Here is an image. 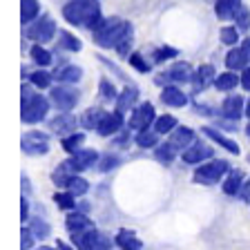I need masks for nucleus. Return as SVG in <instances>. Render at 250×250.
I'll return each instance as SVG.
<instances>
[{
  "label": "nucleus",
  "instance_id": "f257e3e1",
  "mask_svg": "<svg viewBox=\"0 0 250 250\" xmlns=\"http://www.w3.org/2000/svg\"><path fill=\"white\" fill-rule=\"evenodd\" d=\"M62 16L69 25L89 27V29H94L103 21L99 0H69L67 5L62 7Z\"/></svg>",
  "mask_w": 250,
  "mask_h": 250
},
{
  "label": "nucleus",
  "instance_id": "f03ea898",
  "mask_svg": "<svg viewBox=\"0 0 250 250\" xmlns=\"http://www.w3.org/2000/svg\"><path fill=\"white\" fill-rule=\"evenodd\" d=\"M92 31H94V42L105 47V49H109V47L116 49L121 42L132 38V25L121 21V18H103Z\"/></svg>",
  "mask_w": 250,
  "mask_h": 250
},
{
  "label": "nucleus",
  "instance_id": "7ed1b4c3",
  "mask_svg": "<svg viewBox=\"0 0 250 250\" xmlns=\"http://www.w3.org/2000/svg\"><path fill=\"white\" fill-rule=\"evenodd\" d=\"M226 172H228V161H224V159L208 161V163H203L201 167H197L194 181L203 183V186H214V183H219V179H224Z\"/></svg>",
  "mask_w": 250,
  "mask_h": 250
},
{
  "label": "nucleus",
  "instance_id": "20e7f679",
  "mask_svg": "<svg viewBox=\"0 0 250 250\" xmlns=\"http://www.w3.org/2000/svg\"><path fill=\"white\" fill-rule=\"evenodd\" d=\"M49 112V101L41 94H34L22 101V121L25 123H41Z\"/></svg>",
  "mask_w": 250,
  "mask_h": 250
},
{
  "label": "nucleus",
  "instance_id": "39448f33",
  "mask_svg": "<svg viewBox=\"0 0 250 250\" xmlns=\"http://www.w3.org/2000/svg\"><path fill=\"white\" fill-rule=\"evenodd\" d=\"M78 99H81L78 89L67 87V85H58V87L52 89V103L56 105L61 112H69V109H74L76 103H78Z\"/></svg>",
  "mask_w": 250,
  "mask_h": 250
},
{
  "label": "nucleus",
  "instance_id": "423d86ee",
  "mask_svg": "<svg viewBox=\"0 0 250 250\" xmlns=\"http://www.w3.org/2000/svg\"><path fill=\"white\" fill-rule=\"evenodd\" d=\"M56 34V22L49 18V16H42L41 21H36L34 25L27 27V38L38 42H49Z\"/></svg>",
  "mask_w": 250,
  "mask_h": 250
},
{
  "label": "nucleus",
  "instance_id": "0eeeda50",
  "mask_svg": "<svg viewBox=\"0 0 250 250\" xmlns=\"http://www.w3.org/2000/svg\"><path fill=\"white\" fill-rule=\"evenodd\" d=\"M154 121H156V116H154L152 103H141L130 116V130H136V132L147 130Z\"/></svg>",
  "mask_w": 250,
  "mask_h": 250
},
{
  "label": "nucleus",
  "instance_id": "6e6552de",
  "mask_svg": "<svg viewBox=\"0 0 250 250\" xmlns=\"http://www.w3.org/2000/svg\"><path fill=\"white\" fill-rule=\"evenodd\" d=\"M22 152L25 154H47L49 152V136L42 132H27L22 136Z\"/></svg>",
  "mask_w": 250,
  "mask_h": 250
},
{
  "label": "nucleus",
  "instance_id": "1a4fd4ad",
  "mask_svg": "<svg viewBox=\"0 0 250 250\" xmlns=\"http://www.w3.org/2000/svg\"><path fill=\"white\" fill-rule=\"evenodd\" d=\"M96 161H99V154L94 150H78V152H74V156L65 163H67L69 170L76 174V172H83V170H87V167H92Z\"/></svg>",
  "mask_w": 250,
  "mask_h": 250
},
{
  "label": "nucleus",
  "instance_id": "9d476101",
  "mask_svg": "<svg viewBox=\"0 0 250 250\" xmlns=\"http://www.w3.org/2000/svg\"><path fill=\"white\" fill-rule=\"evenodd\" d=\"M194 72L192 67L188 65V62H177V65H172L166 74H161V78H156L159 83L163 81H174V83H188V81H192Z\"/></svg>",
  "mask_w": 250,
  "mask_h": 250
},
{
  "label": "nucleus",
  "instance_id": "9b49d317",
  "mask_svg": "<svg viewBox=\"0 0 250 250\" xmlns=\"http://www.w3.org/2000/svg\"><path fill=\"white\" fill-rule=\"evenodd\" d=\"M72 241L78 250H96V246H99V241H101V232H96V228L72 232Z\"/></svg>",
  "mask_w": 250,
  "mask_h": 250
},
{
  "label": "nucleus",
  "instance_id": "f8f14e48",
  "mask_svg": "<svg viewBox=\"0 0 250 250\" xmlns=\"http://www.w3.org/2000/svg\"><path fill=\"white\" fill-rule=\"evenodd\" d=\"M212 159V147L206 146V143H192L190 147L183 150V161L194 166V163H201V161H208Z\"/></svg>",
  "mask_w": 250,
  "mask_h": 250
},
{
  "label": "nucleus",
  "instance_id": "ddd939ff",
  "mask_svg": "<svg viewBox=\"0 0 250 250\" xmlns=\"http://www.w3.org/2000/svg\"><path fill=\"white\" fill-rule=\"evenodd\" d=\"M221 114H224L228 121H239V116L246 114L244 99H241L239 94H232V96H228V99L221 103Z\"/></svg>",
  "mask_w": 250,
  "mask_h": 250
},
{
  "label": "nucleus",
  "instance_id": "4468645a",
  "mask_svg": "<svg viewBox=\"0 0 250 250\" xmlns=\"http://www.w3.org/2000/svg\"><path fill=\"white\" fill-rule=\"evenodd\" d=\"M121 127H123V114H121V112H114V114L103 116V121L99 123L96 132H99L101 136H112V134H116Z\"/></svg>",
  "mask_w": 250,
  "mask_h": 250
},
{
  "label": "nucleus",
  "instance_id": "2eb2a0df",
  "mask_svg": "<svg viewBox=\"0 0 250 250\" xmlns=\"http://www.w3.org/2000/svg\"><path fill=\"white\" fill-rule=\"evenodd\" d=\"M170 143L177 150H183V147H190L194 143V132L190 127H174L170 132Z\"/></svg>",
  "mask_w": 250,
  "mask_h": 250
},
{
  "label": "nucleus",
  "instance_id": "dca6fc26",
  "mask_svg": "<svg viewBox=\"0 0 250 250\" xmlns=\"http://www.w3.org/2000/svg\"><path fill=\"white\" fill-rule=\"evenodd\" d=\"M241 7V0H217V5H214V14H217L219 21H230L237 16Z\"/></svg>",
  "mask_w": 250,
  "mask_h": 250
},
{
  "label": "nucleus",
  "instance_id": "f3484780",
  "mask_svg": "<svg viewBox=\"0 0 250 250\" xmlns=\"http://www.w3.org/2000/svg\"><path fill=\"white\" fill-rule=\"evenodd\" d=\"M161 103L170 105V107H183V105L188 103V96L179 87L166 85V87H163V92H161Z\"/></svg>",
  "mask_w": 250,
  "mask_h": 250
},
{
  "label": "nucleus",
  "instance_id": "a211bd4d",
  "mask_svg": "<svg viewBox=\"0 0 250 250\" xmlns=\"http://www.w3.org/2000/svg\"><path fill=\"white\" fill-rule=\"evenodd\" d=\"M212 81H214V67L212 65H201V67L194 72V76H192V83H194V89H197V92L206 89Z\"/></svg>",
  "mask_w": 250,
  "mask_h": 250
},
{
  "label": "nucleus",
  "instance_id": "6ab92c4d",
  "mask_svg": "<svg viewBox=\"0 0 250 250\" xmlns=\"http://www.w3.org/2000/svg\"><path fill=\"white\" fill-rule=\"evenodd\" d=\"M116 246H119L121 250H141L143 248L141 239L132 230H119V234H116Z\"/></svg>",
  "mask_w": 250,
  "mask_h": 250
},
{
  "label": "nucleus",
  "instance_id": "aec40b11",
  "mask_svg": "<svg viewBox=\"0 0 250 250\" xmlns=\"http://www.w3.org/2000/svg\"><path fill=\"white\" fill-rule=\"evenodd\" d=\"M203 134L208 136V139H212L214 143H219L221 147H226V150L230 152V154H239V146L234 143L232 139H228V136H224L221 132L212 130V127H203Z\"/></svg>",
  "mask_w": 250,
  "mask_h": 250
},
{
  "label": "nucleus",
  "instance_id": "412c9836",
  "mask_svg": "<svg viewBox=\"0 0 250 250\" xmlns=\"http://www.w3.org/2000/svg\"><path fill=\"white\" fill-rule=\"evenodd\" d=\"M65 226H67L69 232H81V230L94 228L92 219L85 217V214H81V212H72V214H67V219H65Z\"/></svg>",
  "mask_w": 250,
  "mask_h": 250
},
{
  "label": "nucleus",
  "instance_id": "4be33fe9",
  "mask_svg": "<svg viewBox=\"0 0 250 250\" xmlns=\"http://www.w3.org/2000/svg\"><path fill=\"white\" fill-rule=\"evenodd\" d=\"M136 99H139V89L136 87H125L123 92L119 94V99H116V112L125 114V112L136 103Z\"/></svg>",
  "mask_w": 250,
  "mask_h": 250
},
{
  "label": "nucleus",
  "instance_id": "5701e85b",
  "mask_svg": "<svg viewBox=\"0 0 250 250\" xmlns=\"http://www.w3.org/2000/svg\"><path fill=\"white\" fill-rule=\"evenodd\" d=\"M52 130L58 132V134L74 132V130H76V119H74L72 114H67V112H62V114H58L56 119L52 121Z\"/></svg>",
  "mask_w": 250,
  "mask_h": 250
},
{
  "label": "nucleus",
  "instance_id": "b1692460",
  "mask_svg": "<svg viewBox=\"0 0 250 250\" xmlns=\"http://www.w3.org/2000/svg\"><path fill=\"white\" fill-rule=\"evenodd\" d=\"M248 61L250 58L246 56L244 49H230L228 56H226V65H228V69H232V72H237V69H246L248 67Z\"/></svg>",
  "mask_w": 250,
  "mask_h": 250
},
{
  "label": "nucleus",
  "instance_id": "393cba45",
  "mask_svg": "<svg viewBox=\"0 0 250 250\" xmlns=\"http://www.w3.org/2000/svg\"><path fill=\"white\" fill-rule=\"evenodd\" d=\"M241 186H244V172L232 170L228 174V179L224 181V192L230 194V197H237L241 192Z\"/></svg>",
  "mask_w": 250,
  "mask_h": 250
},
{
  "label": "nucleus",
  "instance_id": "a878e982",
  "mask_svg": "<svg viewBox=\"0 0 250 250\" xmlns=\"http://www.w3.org/2000/svg\"><path fill=\"white\" fill-rule=\"evenodd\" d=\"M237 83H241V78L237 76L234 72H224V74H219V76L214 78V87L221 89V92L234 89V87H237Z\"/></svg>",
  "mask_w": 250,
  "mask_h": 250
},
{
  "label": "nucleus",
  "instance_id": "bb28decb",
  "mask_svg": "<svg viewBox=\"0 0 250 250\" xmlns=\"http://www.w3.org/2000/svg\"><path fill=\"white\" fill-rule=\"evenodd\" d=\"M38 11H41L38 0H21V21H22V25H29V22L38 16Z\"/></svg>",
  "mask_w": 250,
  "mask_h": 250
},
{
  "label": "nucleus",
  "instance_id": "cd10ccee",
  "mask_svg": "<svg viewBox=\"0 0 250 250\" xmlns=\"http://www.w3.org/2000/svg\"><path fill=\"white\" fill-rule=\"evenodd\" d=\"M105 112L101 107H89L87 112L83 114V119H81V123H83V127H87V130H96L99 127V123L103 121Z\"/></svg>",
  "mask_w": 250,
  "mask_h": 250
},
{
  "label": "nucleus",
  "instance_id": "c85d7f7f",
  "mask_svg": "<svg viewBox=\"0 0 250 250\" xmlns=\"http://www.w3.org/2000/svg\"><path fill=\"white\" fill-rule=\"evenodd\" d=\"M174 154H177V147L172 146L170 141H167V143H161V146L156 147V152H154L156 161L163 163V166H170V163L174 161Z\"/></svg>",
  "mask_w": 250,
  "mask_h": 250
},
{
  "label": "nucleus",
  "instance_id": "c756f323",
  "mask_svg": "<svg viewBox=\"0 0 250 250\" xmlns=\"http://www.w3.org/2000/svg\"><path fill=\"white\" fill-rule=\"evenodd\" d=\"M81 74H83V69L76 67V65H67V67H62L56 72V78L61 81V83H76L78 78H81Z\"/></svg>",
  "mask_w": 250,
  "mask_h": 250
},
{
  "label": "nucleus",
  "instance_id": "7c9ffc66",
  "mask_svg": "<svg viewBox=\"0 0 250 250\" xmlns=\"http://www.w3.org/2000/svg\"><path fill=\"white\" fill-rule=\"evenodd\" d=\"M159 143V132L156 130H141L136 134V146L139 147H154Z\"/></svg>",
  "mask_w": 250,
  "mask_h": 250
},
{
  "label": "nucleus",
  "instance_id": "2f4dec72",
  "mask_svg": "<svg viewBox=\"0 0 250 250\" xmlns=\"http://www.w3.org/2000/svg\"><path fill=\"white\" fill-rule=\"evenodd\" d=\"M174 127H177V119L170 114H163L154 121V130L159 132V134H170Z\"/></svg>",
  "mask_w": 250,
  "mask_h": 250
},
{
  "label": "nucleus",
  "instance_id": "473e14b6",
  "mask_svg": "<svg viewBox=\"0 0 250 250\" xmlns=\"http://www.w3.org/2000/svg\"><path fill=\"white\" fill-rule=\"evenodd\" d=\"M83 141H85V134H81V132H72V134L69 136H65V139H62V150L65 152H78L81 150V146H83Z\"/></svg>",
  "mask_w": 250,
  "mask_h": 250
},
{
  "label": "nucleus",
  "instance_id": "72a5a7b5",
  "mask_svg": "<svg viewBox=\"0 0 250 250\" xmlns=\"http://www.w3.org/2000/svg\"><path fill=\"white\" fill-rule=\"evenodd\" d=\"M65 188H67L74 197H83V194L89 190V183L85 181V179H81V177H76V174H74V177L67 181V186H65Z\"/></svg>",
  "mask_w": 250,
  "mask_h": 250
},
{
  "label": "nucleus",
  "instance_id": "f704fd0d",
  "mask_svg": "<svg viewBox=\"0 0 250 250\" xmlns=\"http://www.w3.org/2000/svg\"><path fill=\"white\" fill-rule=\"evenodd\" d=\"M29 54H31V61L36 62V65H41V67H45V65L52 62V54L47 52V49H42L41 45H34Z\"/></svg>",
  "mask_w": 250,
  "mask_h": 250
},
{
  "label": "nucleus",
  "instance_id": "c9c22d12",
  "mask_svg": "<svg viewBox=\"0 0 250 250\" xmlns=\"http://www.w3.org/2000/svg\"><path fill=\"white\" fill-rule=\"evenodd\" d=\"M58 36H61V47L69 49V52H78L81 49V41L76 36H72L69 31H58Z\"/></svg>",
  "mask_w": 250,
  "mask_h": 250
},
{
  "label": "nucleus",
  "instance_id": "e433bc0d",
  "mask_svg": "<svg viewBox=\"0 0 250 250\" xmlns=\"http://www.w3.org/2000/svg\"><path fill=\"white\" fill-rule=\"evenodd\" d=\"M54 201H56V206L62 210H72L74 206H76V199H74L72 192H56L54 194Z\"/></svg>",
  "mask_w": 250,
  "mask_h": 250
},
{
  "label": "nucleus",
  "instance_id": "4c0bfd02",
  "mask_svg": "<svg viewBox=\"0 0 250 250\" xmlns=\"http://www.w3.org/2000/svg\"><path fill=\"white\" fill-rule=\"evenodd\" d=\"M29 81H31V85H36V87H41V89H45V87H49V83H52V76L47 72H31L29 74Z\"/></svg>",
  "mask_w": 250,
  "mask_h": 250
},
{
  "label": "nucleus",
  "instance_id": "58836bf2",
  "mask_svg": "<svg viewBox=\"0 0 250 250\" xmlns=\"http://www.w3.org/2000/svg\"><path fill=\"white\" fill-rule=\"evenodd\" d=\"M234 21H237V29H250V9L248 7L241 5L239 11H237V16H234Z\"/></svg>",
  "mask_w": 250,
  "mask_h": 250
},
{
  "label": "nucleus",
  "instance_id": "ea45409f",
  "mask_svg": "<svg viewBox=\"0 0 250 250\" xmlns=\"http://www.w3.org/2000/svg\"><path fill=\"white\" fill-rule=\"evenodd\" d=\"M101 96H103L105 101H114V99H119V94H116V89H114V85L109 83L107 78H103V81H101Z\"/></svg>",
  "mask_w": 250,
  "mask_h": 250
},
{
  "label": "nucleus",
  "instance_id": "a19ab883",
  "mask_svg": "<svg viewBox=\"0 0 250 250\" xmlns=\"http://www.w3.org/2000/svg\"><path fill=\"white\" fill-rule=\"evenodd\" d=\"M237 41H239V31H237V27H224V29H221V42H226V45H234Z\"/></svg>",
  "mask_w": 250,
  "mask_h": 250
},
{
  "label": "nucleus",
  "instance_id": "79ce46f5",
  "mask_svg": "<svg viewBox=\"0 0 250 250\" xmlns=\"http://www.w3.org/2000/svg\"><path fill=\"white\" fill-rule=\"evenodd\" d=\"M130 65L134 69H139V72H143V74H147L150 72V65H147V61L143 56H141V54H130Z\"/></svg>",
  "mask_w": 250,
  "mask_h": 250
},
{
  "label": "nucleus",
  "instance_id": "37998d69",
  "mask_svg": "<svg viewBox=\"0 0 250 250\" xmlns=\"http://www.w3.org/2000/svg\"><path fill=\"white\" fill-rule=\"evenodd\" d=\"M29 228H31V232L36 234V237H41V239H45L47 234H49V226H47L42 219H34Z\"/></svg>",
  "mask_w": 250,
  "mask_h": 250
},
{
  "label": "nucleus",
  "instance_id": "c03bdc74",
  "mask_svg": "<svg viewBox=\"0 0 250 250\" xmlns=\"http://www.w3.org/2000/svg\"><path fill=\"white\" fill-rule=\"evenodd\" d=\"M177 56V49L174 47H159L154 52V61L156 62H163V61H167V58H174Z\"/></svg>",
  "mask_w": 250,
  "mask_h": 250
},
{
  "label": "nucleus",
  "instance_id": "a18cd8bd",
  "mask_svg": "<svg viewBox=\"0 0 250 250\" xmlns=\"http://www.w3.org/2000/svg\"><path fill=\"white\" fill-rule=\"evenodd\" d=\"M116 166H119V159L112 156V154H105L103 159H101V163H99V170L101 172H109V170H114Z\"/></svg>",
  "mask_w": 250,
  "mask_h": 250
},
{
  "label": "nucleus",
  "instance_id": "49530a36",
  "mask_svg": "<svg viewBox=\"0 0 250 250\" xmlns=\"http://www.w3.org/2000/svg\"><path fill=\"white\" fill-rule=\"evenodd\" d=\"M31 246H34V232H31V228H22L21 248L22 250H31Z\"/></svg>",
  "mask_w": 250,
  "mask_h": 250
},
{
  "label": "nucleus",
  "instance_id": "de8ad7c7",
  "mask_svg": "<svg viewBox=\"0 0 250 250\" xmlns=\"http://www.w3.org/2000/svg\"><path fill=\"white\" fill-rule=\"evenodd\" d=\"M241 85H244V89L250 92V65L244 69V74H241Z\"/></svg>",
  "mask_w": 250,
  "mask_h": 250
},
{
  "label": "nucleus",
  "instance_id": "09e8293b",
  "mask_svg": "<svg viewBox=\"0 0 250 250\" xmlns=\"http://www.w3.org/2000/svg\"><path fill=\"white\" fill-rule=\"evenodd\" d=\"M21 217L22 219L29 217V203H27V197H22V201H21Z\"/></svg>",
  "mask_w": 250,
  "mask_h": 250
},
{
  "label": "nucleus",
  "instance_id": "8fccbe9b",
  "mask_svg": "<svg viewBox=\"0 0 250 250\" xmlns=\"http://www.w3.org/2000/svg\"><path fill=\"white\" fill-rule=\"evenodd\" d=\"M241 49H244V52H246V56L250 58V38H246V41H244V45H241Z\"/></svg>",
  "mask_w": 250,
  "mask_h": 250
},
{
  "label": "nucleus",
  "instance_id": "3c124183",
  "mask_svg": "<svg viewBox=\"0 0 250 250\" xmlns=\"http://www.w3.org/2000/svg\"><path fill=\"white\" fill-rule=\"evenodd\" d=\"M58 250H72V248H69L65 241H58Z\"/></svg>",
  "mask_w": 250,
  "mask_h": 250
},
{
  "label": "nucleus",
  "instance_id": "603ef678",
  "mask_svg": "<svg viewBox=\"0 0 250 250\" xmlns=\"http://www.w3.org/2000/svg\"><path fill=\"white\" fill-rule=\"evenodd\" d=\"M246 114L250 116V101H248V105H246Z\"/></svg>",
  "mask_w": 250,
  "mask_h": 250
},
{
  "label": "nucleus",
  "instance_id": "864d4df0",
  "mask_svg": "<svg viewBox=\"0 0 250 250\" xmlns=\"http://www.w3.org/2000/svg\"><path fill=\"white\" fill-rule=\"evenodd\" d=\"M246 134H248V136H250V123H248V127H246Z\"/></svg>",
  "mask_w": 250,
  "mask_h": 250
},
{
  "label": "nucleus",
  "instance_id": "5fc2aeb1",
  "mask_svg": "<svg viewBox=\"0 0 250 250\" xmlns=\"http://www.w3.org/2000/svg\"><path fill=\"white\" fill-rule=\"evenodd\" d=\"M41 250H54V248H47V246H42V248Z\"/></svg>",
  "mask_w": 250,
  "mask_h": 250
}]
</instances>
